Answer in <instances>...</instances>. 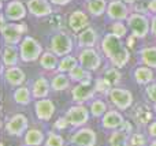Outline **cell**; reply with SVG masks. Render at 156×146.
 Listing matches in <instances>:
<instances>
[{
	"mask_svg": "<svg viewBox=\"0 0 156 146\" xmlns=\"http://www.w3.org/2000/svg\"><path fill=\"white\" fill-rule=\"evenodd\" d=\"M101 48L104 51L105 56L111 60V63L119 68L126 66V63L130 59L129 49L123 45V42L121 41V37L112 34V33L104 37V40L101 42Z\"/></svg>",
	"mask_w": 156,
	"mask_h": 146,
	"instance_id": "cell-1",
	"label": "cell"
},
{
	"mask_svg": "<svg viewBox=\"0 0 156 146\" xmlns=\"http://www.w3.org/2000/svg\"><path fill=\"white\" fill-rule=\"evenodd\" d=\"M41 45L33 37H25L21 42V59L23 62H34L41 57Z\"/></svg>",
	"mask_w": 156,
	"mask_h": 146,
	"instance_id": "cell-2",
	"label": "cell"
},
{
	"mask_svg": "<svg viewBox=\"0 0 156 146\" xmlns=\"http://www.w3.org/2000/svg\"><path fill=\"white\" fill-rule=\"evenodd\" d=\"M127 25L132 29L133 34L137 38H144L147 37L149 32V22L147 16L141 15V14H132L127 18Z\"/></svg>",
	"mask_w": 156,
	"mask_h": 146,
	"instance_id": "cell-3",
	"label": "cell"
},
{
	"mask_svg": "<svg viewBox=\"0 0 156 146\" xmlns=\"http://www.w3.org/2000/svg\"><path fill=\"white\" fill-rule=\"evenodd\" d=\"M26 32V26L25 23H5L2 26V34L4 38L5 44H18L21 41L22 34Z\"/></svg>",
	"mask_w": 156,
	"mask_h": 146,
	"instance_id": "cell-4",
	"label": "cell"
},
{
	"mask_svg": "<svg viewBox=\"0 0 156 146\" xmlns=\"http://www.w3.org/2000/svg\"><path fill=\"white\" fill-rule=\"evenodd\" d=\"M73 48V42L71 38L69 37L66 33L60 32L58 34H55L51 40V49L56 56H65Z\"/></svg>",
	"mask_w": 156,
	"mask_h": 146,
	"instance_id": "cell-5",
	"label": "cell"
},
{
	"mask_svg": "<svg viewBox=\"0 0 156 146\" xmlns=\"http://www.w3.org/2000/svg\"><path fill=\"white\" fill-rule=\"evenodd\" d=\"M80 62L81 66L83 68H86L88 71H94L99 68L101 60H100V55L97 51H94L92 48H85L80 53Z\"/></svg>",
	"mask_w": 156,
	"mask_h": 146,
	"instance_id": "cell-6",
	"label": "cell"
},
{
	"mask_svg": "<svg viewBox=\"0 0 156 146\" xmlns=\"http://www.w3.org/2000/svg\"><path fill=\"white\" fill-rule=\"evenodd\" d=\"M110 97L112 103L121 109H126L132 105L133 96L129 90L126 89H112L110 92Z\"/></svg>",
	"mask_w": 156,
	"mask_h": 146,
	"instance_id": "cell-7",
	"label": "cell"
},
{
	"mask_svg": "<svg viewBox=\"0 0 156 146\" xmlns=\"http://www.w3.org/2000/svg\"><path fill=\"white\" fill-rule=\"evenodd\" d=\"M27 8L34 16H48L52 14L48 0H27Z\"/></svg>",
	"mask_w": 156,
	"mask_h": 146,
	"instance_id": "cell-8",
	"label": "cell"
},
{
	"mask_svg": "<svg viewBox=\"0 0 156 146\" xmlns=\"http://www.w3.org/2000/svg\"><path fill=\"white\" fill-rule=\"evenodd\" d=\"M107 14L111 19L114 21H123V19H127V7L123 2L121 0H112V2L108 4V10Z\"/></svg>",
	"mask_w": 156,
	"mask_h": 146,
	"instance_id": "cell-9",
	"label": "cell"
},
{
	"mask_svg": "<svg viewBox=\"0 0 156 146\" xmlns=\"http://www.w3.org/2000/svg\"><path fill=\"white\" fill-rule=\"evenodd\" d=\"M5 16L11 21H19V19H23L25 15H26V8L18 0H14V2H10L7 5H5Z\"/></svg>",
	"mask_w": 156,
	"mask_h": 146,
	"instance_id": "cell-10",
	"label": "cell"
},
{
	"mask_svg": "<svg viewBox=\"0 0 156 146\" xmlns=\"http://www.w3.org/2000/svg\"><path fill=\"white\" fill-rule=\"evenodd\" d=\"M88 111L83 107H73L67 112V122L73 126H81L88 120Z\"/></svg>",
	"mask_w": 156,
	"mask_h": 146,
	"instance_id": "cell-11",
	"label": "cell"
},
{
	"mask_svg": "<svg viewBox=\"0 0 156 146\" xmlns=\"http://www.w3.org/2000/svg\"><path fill=\"white\" fill-rule=\"evenodd\" d=\"M27 126V120L23 115H15L7 123V131L11 135H21Z\"/></svg>",
	"mask_w": 156,
	"mask_h": 146,
	"instance_id": "cell-12",
	"label": "cell"
},
{
	"mask_svg": "<svg viewBox=\"0 0 156 146\" xmlns=\"http://www.w3.org/2000/svg\"><path fill=\"white\" fill-rule=\"evenodd\" d=\"M71 141L78 146H93L96 142V135L92 130L89 128H83L76 133V135H73Z\"/></svg>",
	"mask_w": 156,
	"mask_h": 146,
	"instance_id": "cell-13",
	"label": "cell"
},
{
	"mask_svg": "<svg viewBox=\"0 0 156 146\" xmlns=\"http://www.w3.org/2000/svg\"><path fill=\"white\" fill-rule=\"evenodd\" d=\"M88 23H89V19L83 11H74V12H71L70 18H69V26H70L71 30H74V32L85 30Z\"/></svg>",
	"mask_w": 156,
	"mask_h": 146,
	"instance_id": "cell-14",
	"label": "cell"
},
{
	"mask_svg": "<svg viewBox=\"0 0 156 146\" xmlns=\"http://www.w3.org/2000/svg\"><path fill=\"white\" fill-rule=\"evenodd\" d=\"M54 112H55V107L49 100H41L36 104V114H37L38 119L41 120L51 119Z\"/></svg>",
	"mask_w": 156,
	"mask_h": 146,
	"instance_id": "cell-15",
	"label": "cell"
},
{
	"mask_svg": "<svg viewBox=\"0 0 156 146\" xmlns=\"http://www.w3.org/2000/svg\"><path fill=\"white\" fill-rule=\"evenodd\" d=\"M96 32L90 27H86L85 30L81 32V34L78 36V44L82 48H90L96 44Z\"/></svg>",
	"mask_w": 156,
	"mask_h": 146,
	"instance_id": "cell-16",
	"label": "cell"
},
{
	"mask_svg": "<svg viewBox=\"0 0 156 146\" xmlns=\"http://www.w3.org/2000/svg\"><path fill=\"white\" fill-rule=\"evenodd\" d=\"M18 63V49L11 44H7L4 49H3V64L12 67Z\"/></svg>",
	"mask_w": 156,
	"mask_h": 146,
	"instance_id": "cell-17",
	"label": "cell"
},
{
	"mask_svg": "<svg viewBox=\"0 0 156 146\" xmlns=\"http://www.w3.org/2000/svg\"><path fill=\"white\" fill-rule=\"evenodd\" d=\"M4 76H5V81L10 85H21L22 82H25V73L18 67L7 68Z\"/></svg>",
	"mask_w": 156,
	"mask_h": 146,
	"instance_id": "cell-18",
	"label": "cell"
},
{
	"mask_svg": "<svg viewBox=\"0 0 156 146\" xmlns=\"http://www.w3.org/2000/svg\"><path fill=\"white\" fill-rule=\"evenodd\" d=\"M92 94H93L92 89L89 87V85H85V83L77 85V86L73 89V98L76 101H80V103H82V101L90 98Z\"/></svg>",
	"mask_w": 156,
	"mask_h": 146,
	"instance_id": "cell-19",
	"label": "cell"
},
{
	"mask_svg": "<svg viewBox=\"0 0 156 146\" xmlns=\"http://www.w3.org/2000/svg\"><path fill=\"white\" fill-rule=\"evenodd\" d=\"M123 124V120H122V116L115 111H110L105 114V116L103 117V126L105 128H115L118 126Z\"/></svg>",
	"mask_w": 156,
	"mask_h": 146,
	"instance_id": "cell-20",
	"label": "cell"
},
{
	"mask_svg": "<svg viewBox=\"0 0 156 146\" xmlns=\"http://www.w3.org/2000/svg\"><path fill=\"white\" fill-rule=\"evenodd\" d=\"M70 76L74 81H78L80 83H85V85L90 83V79H92V75L89 74V71L83 67H78V66L70 71Z\"/></svg>",
	"mask_w": 156,
	"mask_h": 146,
	"instance_id": "cell-21",
	"label": "cell"
},
{
	"mask_svg": "<svg viewBox=\"0 0 156 146\" xmlns=\"http://www.w3.org/2000/svg\"><path fill=\"white\" fill-rule=\"evenodd\" d=\"M141 60H143L148 67L156 68V46L144 48L143 51H141Z\"/></svg>",
	"mask_w": 156,
	"mask_h": 146,
	"instance_id": "cell-22",
	"label": "cell"
},
{
	"mask_svg": "<svg viewBox=\"0 0 156 146\" xmlns=\"http://www.w3.org/2000/svg\"><path fill=\"white\" fill-rule=\"evenodd\" d=\"M134 78L138 83H148V82L152 81L154 78V73H152L151 68L148 67H138L134 73Z\"/></svg>",
	"mask_w": 156,
	"mask_h": 146,
	"instance_id": "cell-23",
	"label": "cell"
},
{
	"mask_svg": "<svg viewBox=\"0 0 156 146\" xmlns=\"http://www.w3.org/2000/svg\"><path fill=\"white\" fill-rule=\"evenodd\" d=\"M134 115H136L137 122L141 123V124H147V123H149L152 119V111H151V108L147 105H140L136 109Z\"/></svg>",
	"mask_w": 156,
	"mask_h": 146,
	"instance_id": "cell-24",
	"label": "cell"
},
{
	"mask_svg": "<svg viewBox=\"0 0 156 146\" xmlns=\"http://www.w3.org/2000/svg\"><path fill=\"white\" fill-rule=\"evenodd\" d=\"M105 8H107L105 0H89V3H88V11L94 16L103 15Z\"/></svg>",
	"mask_w": 156,
	"mask_h": 146,
	"instance_id": "cell-25",
	"label": "cell"
},
{
	"mask_svg": "<svg viewBox=\"0 0 156 146\" xmlns=\"http://www.w3.org/2000/svg\"><path fill=\"white\" fill-rule=\"evenodd\" d=\"M40 64H41V67H44L47 71L55 70V67H56V64H58L56 55L51 53V52H45V53H43V56L40 57Z\"/></svg>",
	"mask_w": 156,
	"mask_h": 146,
	"instance_id": "cell-26",
	"label": "cell"
},
{
	"mask_svg": "<svg viewBox=\"0 0 156 146\" xmlns=\"http://www.w3.org/2000/svg\"><path fill=\"white\" fill-rule=\"evenodd\" d=\"M33 94L34 97H45L48 94V82L45 78H38L33 85Z\"/></svg>",
	"mask_w": 156,
	"mask_h": 146,
	"instance_id": "cell-27",
	"label": "cell"
},
{
	"mask_svg": "<svg viewBox=\"0 0 156 146\" xmlns=\"http://www.w3.org/2000/svg\"><path fill=\"white\" fill-rule=\"evenodd\" d=\"M43 139H44V135L40 130H30V131H27L25 142L29 146H38L43 142Z\"/></svg>",
	"mask_w": 156,
	"mask_h": 146,
	"instance_id": "cell-28",
	"label": "cell"
},
{
	"mask_svg": "<svg viewBox=\"0 0 156 146\" xmlns=\"http://www.w3.org/2000/svg\"><path fill=\"white\" fill-rule=\"evenodd\" d=\"M77 67V59L73 56H65L59 63V68L58 70L60 73H70L73 68Z\"/></svg>",
	"mask_w": 156,
	"mask_h": 146,
	"instance_id": "cell-29",
	"label": "cell"
},
{
	"mask_svg": "<svg viewBox=\"0 0 156 146\" xmlns=\"http://www.w3.org/2000/svg\"><path fill=\"white\" fill-rule=\"evenodd\" d=\"M14 98L18 104H22V105H26L30 101V93L27 87H18L14 93Z\"/></svg>",
	"mask_w": 156,
	"mask_h": 146,
	"instance_id": "cell-30",
	"label": "cell"
},
{
	"mask_svg": "<svg viewBox=\"0 0 156 146\" xmlns=\"http://www.w3.org/2000/svg\"><path fill=\"white\" fill-rule=\"evenodd\" d=\"M67 86H69V78L65 74H59V75H56L52 79V89L56 90V92H60V90L66 89Z\"/></svg>",
	"mask_w": 156,
	"mask_h": 146,
	"instance_id": "cell-31",
	"label": "cell"
},
{
	"mask_svg": "<svg viewBox=\"0 0 156 146\" xmlns=\"http://www.w3.org/2000/svg\"><path fill=\"white\" fill-rule=\"evenodd\" d=\"M127 133L125 131H118V133H114L110 137L108 142H110L111 146H125L127 141Z\"/></svg>",
	"mask_w": 156,
	"mask_h": 146,
	"instance_id": "cell-32",
	"label": "cell"
},
{
	"mask_svg": "<svg viewBox=\"0 0 156 146\" xmlns=\"http://www.w3.org/2000/svg\"><path fill=\"white\" fill-rule=\"evenodd\" d=\"M121 73H119L116 68H110V70L105 71L104 74V78L107 79L108 82H110L111 85H116L119 81H121Z\"/></svg>",
	"mask_w": 156,
	"mask_h": 146,
	"instance_id": "cell-33",
	"label": "cell"
},
{
	"mask_svg": "<svg viewBox=\"0 0 156 146\" xmlns=\"http://www.w3.org/2000/svg\"><path fill=\"white\" fill-rule=\"evenodd\" d=\"M111 33L118 36V37H123L127 33V29L121 21H116L115 23H112V26H111Z\"/></svg>",
	"mask_w": 156,
	"mask_h": 146,
	"instance_id": "cell-34",
	"label": "cell"
},
{
	"mask_svg": "<svg viewBox=\"0 0 156 146\" xmlns=\"http://www.w3.org/2000/svg\"><path fill=\"white\" fill-rule=\"evenodd\" d=\"M90 109H92L93 116H101V115L105 112V104L103 103V101H94V103L92 104Z\"/></svg>",
	"mask_w": 156,
	"mask_h": 146,
	"instance_id": "cell-35",
	"label": "cell"
},
{
	"mask_svg": "<svg viewBox=\"0 0 156 146\" xmlns=\"http://www.w3.org/2000/svg\"><path fill=\"white\" fill-rule=\"evenodd\" d=\"M110 86H111V83L105 78H100V79H97V82H96V90L100 93H107Z\"/></svg>",
	"mask_w": 156,
	"mask_h": 146,
	"instance_id": "cell-36",
	"label": "cell"
},
{
	"mask_svg": "<svg viewBox=\"0 0 156 146\" xmlns=\"http://www.w3.org/2000/svg\"><path fill=\"white\" fill-rule=\"evenodd\" d=\"M47 146H63V139L62 137L56 135V134H49Z\"/></svg>",
	"mask_w": 156,
	"mask_h": 146,
	"instance_id": "cell-37",
	"label": "cell"
},
{
	"mask_svg": "<svg viewBox=\"0 0 156 146\" xmlns=\"http://www.w3.org/2000/svg\"><path fill=\"white\" fill-rule=\"evenodd\" d=\"M144 145H145V138H144L141 134H134V135L130 138L129 146H144Z\"/></svg>",
	"mask_w": 156,
	"mask_h": 146,
	"instance_id": "cell-38",
	"label": "cell"
},
{
	"mask_svg": "<svg viewBox=\"0 0 156 146\" xmlns=\"http://www.w3.org/2000/svg\"><path fill=\"white\" fill-rule=\"evenodd\" d=\"M51 23H52V27H55V29H59L60 23H62V18H60V15H58V14H54V15L51 16Z\"/></svg>",
	"mask_w": 156,
	"mask_h": 146,
	"instance_id": "cell-39",
	"label": "cell"
},
{
	"mask_svg": "<svg viewBox=\"0 0 156 146\" xmlns=\"http://www.w3.org/2000/svg\"><path fill=\"white\" fill-rule=\"evenodd\" d=\"M147 94H148V97L151 98L152 101H155L156 103V83L151 85V86L147 89Z\"/></svg>",
	"mask_w": 156,
	"mask_h": 146,
	"instance_id": "cell-40",
	"label": "cell"
},
{
	"mask_svg": "<svg viewBox=\"0 0 156 146\" xmlns=\"http://www.w3.org/2000/svg\"><path fill=\"white\" fill-rule=\"evenodd\" d=\"M67 123H69L67 119H59V120L56 122V124H55V126H56L58 128H65L66 126H67Z\"/></svg>",
	"mask_w": 156,
	"mask_h": 146,
	"instance_id": "cell-41",
	"label": "cell"
},
{
	"mask_svg": "<svg viewBox=\"0 0 156 146\" xmlns=\"http://www.w3.org/2000/svg\"><path fill=\"white\" fill-rule=\"evenodd\" d=\"M148 10L156 14V0H151V2L148 3Z\"/></svg>",
	"mask_w": 156,
	"mask_h": 146,
	"instance_id": "cell-42",
	"label": "cell"
},
{
	"mask_svg": "<svg viewBox=\"0 0 156 146\" xmlns=\"http://www.w3.org/2000/svg\"><path fill=\"white\" fill-rule=\"evenodd\" d=\"M51 2L56 5H66V4H69L71 0H51Z\"/></svg>",
	"mask_w": 156,
	"mask_h": 146,
	"instance_id": "cell-43",
	"label": "cell"
},
{
	"mask_svg": "<svg viewBox=\"0 0 156 146\" xmlns=\"http://www.w3.org/2000/svg\"><path fill=\"white\" fill-rule=\"evenodd\" d=\"M151 32H152V34L156 37V16H154L152 18V25H151Z\"/></svg>",
	"mask_w": 156,
	"mask_h": 146,
	"instance_id": "cell-44",
	"label": "cell"
},
{
	"mask_svg": "<svg viewBox=\"0 0 156 146\" xmlns=\"http://www.w3.org/2000/svg\"><path fill=\"white\" fill-rule=\"evenodd\" d=\"M149 134H151L152 137H156V122L149 126Z\"/></svg>",
	"mask_w": 156,
	"mask_h": 146,
	"instance_id": "cell-45",
	"label": "cell"
},
{
	"mask_svg": "<svg viewBox=\"0 0 156 146\" xmlns=\"http://www.w3.org/2000/svg\"><path fill=\"white\" fill-rule=\"evenodd\" d=\"M123 2H126V3H130V4H133V3L137 2V0H123Z\"/></svg>",
	"mask_w": 156,
	"mask_h": 146,
	"instance_id": "cell-46",
	"label": "cell"
},
{
	"mask_svg": "<svg viewBox=\"0 0 156 146\" xmlns=\"http://www.w3.org/2000/svg\"><path fill=\"white\" fill-rule=\"evenodd\" d=\"M151 146H156V141H155V142H152V144H151Z\"/></svg>",
	"mask_w": 156,
	"mask_h": 146,
	"instance_id": "cell-47",
	"label": "cell"
},
{
	"mask_svg": "<svg viewBox=\"0 0 156 146\" xmlns=\"http://www.w3.org/2000/svg\"><path fill=\"white\" fill-rule=\"evenodd\" d=\"M3 2H10V0H3Z\"/></svg>",
	"mask_w": 156,
	"mask_h": 146,
	"instance_id": "cell-48",
	"label": "cell"
},
{
	"mask_svg": "<svg viewBox=\"0 0 156 146\" xmlns=\"http://www.w3.org/2000/svg\"><path fill=\"white\" fill-rule=\"evenodd\" d=\"M2 146H4V144H2Z\"/></svg>",
	"mask_w": 156,
	"mask_h": 146,
	"instance_id": "cell-49",
	"label": "cell"
}]
</instances>
